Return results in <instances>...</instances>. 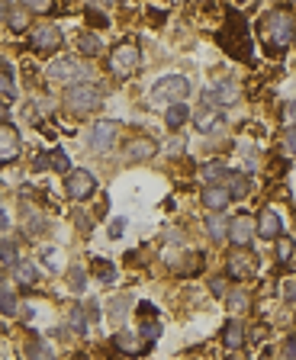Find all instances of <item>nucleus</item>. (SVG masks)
Instances as JSON below:
<instances>
[{
    "label": "nucleus",
    "instance_id": "8fccbe9b",
    "mask_svg": "<svg viewBox=\"0 0 296 360\" xmlns=\"http://www.w3.org/2000/svg\"><path fill=\"white\" fill-rule=\"evenodd\" d=\"M10 7H13V3H10V0H0V19H7Z\"/></svg>",
    "mask_w": 296,
    "mask_h": 360
},
{
    "label": "nucleus",
    "instance_id": "b1692460",
    "mask_svg": "<svg viewBox=\"0 0 296 360\" xmlns=\"http://www.w3.org/2000/svg\"><path fill=\"white\" fill-rule=\"evenodd\" d=\"M17 312H19V299H17V293H13L10 287H0V315L13 319Z\"/></svg>",
    "mask_w": 296,
    "mask_h": 360
},
{
    "label": "nucleus",
    "instance_id": "49530a36",
    "mask_svg": "<svg viewBox=\"0 0 296 360\" xmlns=\"http://www.w3.org/2000/svg\"><path fill=\"white\" fill-rule=\"evenodd\" d=\"M46 167H48V158L46 155H39L36 161H33V171H46Z\"/></svg>",
    "mask_w": 296,
    "mask_h": 360
},
{
    "label": "nucleus",
    "instance_id": "ea45409f",
    "mask_svg": "<svg viewBox=\"0 0 296 360\" xmlns=\"http://www.w3.org/2000/svg\"><path fill=\"white\" fill-rule=\"evenodd\" d=\"M58 258H62V254H58V248H46V251H42V260H46L48 270H58Z\"/></svg>",
    "mask_w": 296,
    "mask_h": 360
},
{
    "label": "nucleus",
    "instance_id": "9b49d317",
    "mask_svg": "<svg viewBox=\"0 0 296 360\" xmlns=\"http://www.w3.org/2000/svg\"><path fill=\"white\" fill-rule=\"evenodd\" d=\"M203 103L206 106H232V103H239V87H235V81H219V84H213V87H206Z\"/></svg>",
    "mask_w": 296,
    "mask_h": 360
},
{
    "label": "nucleus",
    "instance_id": "603ef678",
    "mask_svg": "<svg viewBox=\"0 0 296 360\" xmlns=\"http://www.w3.org/2000/svg\"><path fill=\"white\" fill-rule=\"evenodd\" d=\"M0 229H7V213L0 209Z\"/></svg>",
    "mask_w": 296,
    "mask_h": 360
},
{
    "label": "nucleus",
    "instance_id": "5fc2aeb1",
    "mask_svg": "<svg viewBox=\"0 0 296 360\" xmlns=\"http://www.w3.org/2000/svg\"><path fill=\"white\" fill-rule=\"evenodd\" d=\"M235 3H239V7H251V3H255V0H235Z\"/></svg>",
    "mask_w": 296,
    "mask_h": 360
},
{
    "label": "nucleus",
    "instance_id": "c03bdc74",
    "mask_svg": "<svg viewBox=\"0 0 296 360\" xmlns=\"http://www.w3.org/2000/svg\"><path fill=\"white\" fill-rule=\"evenodd\" d=\"M122 229H126V219H122V216H120V219H113V225H110V238H120Z\"/></svg>",
    "mask_w": 296,
    "mask_h": 360
},
{
    "label": "nucleus",
    "instance_id": "2eb2a0df",
    "mask_svg": "<svg viewBox=\"0 0 296 360\" xmlns=\"http://www.w3.org/2000/svg\"><path fill=\"white\" fill-rule=\"evenodd\" d=\"M255 231H258L264 241H274L284 231V225H280V216L274 213V209H261L258 219H255Z\"/></svg>",
    "mask_w": 296,
    "mask_h": 360
},
{
    "label": "nucleus",
    "instance_id": "39448f33",
    "mask_svg": "<svg viewBox=\"0 0 296 360\" xmlns=\"http://www.w3.org/2000/svg\"><path fill=\"white\" fill-rule=\"evenodd\" d=\"M190 93V81L181 77V74H171V77H161V81L151 87V103H174V100H187Z\"/></svg>",
    "mask_w": 296,
    "mask_h": 360
},
{
    "label": "nucleus",
    "instance_id": "7ed1b4c3",
    "mask_svg": "<svg viewBox=\"0 0 296 360\" xmlns=\"http://www.w3.org/2000/svg\"><path fill=\"white\" fill-rule=\"evenodd\" d=\"M142 65V55H139V46H132V42H120V46L110 52V61H107V68H110L113 77H120V81H126L129 74H136Z\"/></svg>",
    "mask_w": 296,
    "mask_h": 360
},
{
    "label": "nucleus",
    "instance_id": "473e14b6",
    "mask_svg": "<svg viewBox=\"0 0 296 360\" xmlns=\"http://www.w3.org/2000/svg\"><path fill=\"white\" fill-rule=\"evenodd\" d=\"M126 305H129V296H116V299H113V303H110V309H113V312H110V322L120 325L122 319H126V312H129Z\"/></svg>",
    "mask_w": 296,
    "mask_h": 360
},
{
    "label": "nucleus",
    "instance_id": "c9c22d12",
    "mask_svg": "<svg viewBox=\"0 0 296 360\" xmlns=\"http://www.w3.org/2000/svg\"><path fill=\"white\" fill-rule=\"evenodd\" d=\"M26 354H29V357H52V348H48L42 338H33L29 348H26Z\"/></svg>",
    "mask_w": 296,
    "mask_h": 360
},
{
    "label": "nucleus",
    "instance_id": "79ce46f5",
    "mask_svg": "<svg viewBox=\"0 0 296 360\" xmlns=\"http://www.w3.org/2000/svg\"><path fill=\"white\" fill-rule=\"evenodd\" d=\"M74 222H77V229H81L84 235H91V229H93V219H87V216H81V213H77V216H74Z\"/></svg>",
    "mask_w": 296,
    "mask_h": 360
},
{
    "label": "nucleus",
    "instance_id": "423d86ee",
    "mask_svg": "<svg viewBox=\"0 0 296 360\" xmlns=\"http://www.w3.org/2000/svg\"><path fill=\"white\" fill-rule=\"evenodd\" d=\"M33 52H39V55H52V52H58L62 48V29L55 26V23H42V26L33 29Z\"/></svg>",
    "mask_w": 296,
    "mask_h": 360
},
{
    "label": "nucleus",
    "instance_id": "20e7f679",
    "mask_svg": "<svg viewBox=\"0 0 296 360\" xmlns=\"http://www.w3.org/2000/svg\"><path fill=\"white\" fill-rule=\"evenodd\" d=\"M48 77L55 84H74V81H91L93 71L84 65L81 58H58L48 65Z\"/></svg>",
    "mask_w": 296,
    "mask_h": 360
},
{
    "label": "nucleus",
    "instance_id": "6ab92c4d",
    "mask_svg": "<svg viewBox=\"0 0 296 360\" xmlns=\"http://www.w3.org/2000/svg\"><path fill=\"white\" fill-rule=\"evenodd\" d=\"M13 280H17L19 287H36L39 267L33 264V260H17V264H13Z\"/></svg>",
    "mask_w": 296,
    "mask_h": 360
},
{
    "label": "nucleus",
    "instance_id": "c756f323",
    "mask_svg": "<svg viewBox=\"0 0 296 360\" xmlns=\"http://www.w3.org/2000/svg\"><path fill=\"white\" fill-rule=\"evenodd\" d=\"M225 299H229V309H232V312H248L251 296L245 293V290H235V293H225Z\"/></svg>",
    "mask_w": 296,
    "mask_h": 360
},
{
    "label": "nucleus",
    "instance_id": "09e8293b",
    "mask_svg": "<svg viewBox=\"0 0 296 360\" xmlns=\"http://www.w3.org/2000/svg\"><path fill=\"white\" fill-rule=\"evenodd\" d=\"M284 116H287V120H296V100H290V103H287V110H284Z\"/></svg>",
    "mask_w": 296,
    "mask_h": 360
},
{
    "label": "nucleus",
    "instance_id": "4be33fe9",
    "mask_svg": "<svg viewBox=\"0 0 296 360\" xmlns=\"http://www.w3.org/2000/svg\"><path fill=\"white\" fill-rule=\"evenodd\" d=\"M225 231H229V219L222 213H210V219H206V235L213 238V245L225 241Z\"/></svg>",
    "mask_w": 296,
    "mask_h": 360
},
{
    "label": "nucleus",
    "instance_id": "a211bd4d",
    "mask_svg": "<svg viewBox=\"0 0 296 360\" xmlns=\"http://www.w3.org/2000/svg\"><path fill=\"white\" fill-rule=\"evenodd\" d=\"M187 120H190V106H187L184 100L167 103V110H165V126H167V129H174V132H177Z\"/></svg>",
    "mask_w": 296,
    "mask_h": 360
},
{
    "label": "nucleus",
    "instance_id": "f03ea898",
    "mask_svg": "<svg viewBox=\"0 0 296 360\" xmlns=\"http://www.w3.org/2000/svg\"><path fill=\"white\" fill-rule=\"evenodd\" d=\"M103 103V91L93 81H74L68 84L65 91V106L74 116H87V113H97Z\"/></svg>",
    "mask_w": 296,
    "mask_h": 360
},
{
    "label": "nucleus",
    "instance_id": "f3484780",
    "mask_svg": "<svg viewBox=\"0 0 296 360\" xmlns=\"http://www.w3.org/2000/svg\"><path fill=\"white\" fill-rule=\"evenodd\" d=\"M113 348L122 354H145L148 351V344L142 341L139 334H132V332H116L113 334Z\"/></svg>",
    "mask_w": 296,
    "mask_h": 360
},
{
    "label": "nucleus",
    "instance_id": "0eeeda50",
    "mask_svg": "<svg viewBox=\"0 0 296 360\" xmlns=\"http://www.w3.org/2000/svg\"><path fill=\"white\" fill-rule=\"evenodd\" d=\"M65 190H68V196H71V200H87V196L97 193V177H93L91 171H84V167H77V171H68Z\"/></svg>",
    "mask_w": 296,
    "mask_h": 360
},
{
    "label": "nucleus",
    "instance_id": "a19ab883",
    "mask_svg": "<svg viewBox=\"0 0 296 360\" xmlns=\"http://www.w3.org/2000/svg\"><path fill=\"white\" fill-rule=\"evenodd\" d=\"M284 145H287V155H296V122L287 129V135H284Z\"/></svg>",
    "mask_w": 296,
    "mask_h": 360
},
{
    "label": "nucleus",
    "instance_id": "72a5a7b5",
    "mask_svg": "<svg viewBox=\"0 0 296 360\" xmlns=\"http://www.w3.org/2000/svg\"><path fill=\"white\" fill-rule=\"evenodd\" d=\"M17 260H19V254H17V241H0V264L13 267Z\"/></svg>",
    "mask_w": 296,
    "mask_h": 360
},
{
    "label": "nucleus",
    "instance_id": "5701e85b",
    "mask_svg": "<svg viewBox=\"0 0 296 360\" xmlns=\"http://www.w3.org/2000/svg\"><path fill=\"white\" fill-rule=\"evenodd\" d=\"M46 229H48V219L39 213V209H26V213H23V231H26V235H42Z\"/></svg>",
    "mask_w": 296,
    "mask_h": 360
},
{
    "label": "nucleus",
    "instance_id": "4c0bfd02",
    "mask_svg": "<svg viewBox=\"0 0 296 360\" xmlns=\"http://www.w3.org/2000/svg\"><path fill=\"white\" fill-rule=\"evenodd\" d=\"M277 254H280V260H290V254H293V241L290 238H284V235H277Z\"/></svg>",
    "mask_w": 296,
    "mask_h": 360
},
{
    "label": "nucleus",
    "instance_id": "7c9ffc66",
    "mask_svg": "<svg viewBox=\"0 0 296 360\" xmlns=\"http://www.w3.org/2000/svg\"><path fill=\"white\" fill-rule=\"evenodd\" d=\"M0 100H3V103L17 100V84H13L10 71H0Z\"/></svg>",
    "mask_w": 296,
    "mask_h": 360
},
{
    "label": "nucleus",
    "instance_id": "ddd939ff",
    "mask_svg": "<svg viewBox=\"0 0 296 360\" xmlns=\"http://www.w3.org/2000/svg\"><path fill=\"white\" fill-rule=\"evenodd\" d=\"M158 155V142L151 139V135H136V139L126 145V158L129 161H151V158Z\"/></svg>",
    "mask_w": 296,
    "mask_h": 360
},
{
    "label": "nucleus",
    "instance_id": "864d4df0",
    "mask_svg": "<svg viewBox=\"0 0 296 360\" xmlns=\"http://www.w3.org/2000/svg\"><path fill=\"white\" fill-rule=\"evenodd\" d=\"M7 106H10V103H3V100H0V116H7Z\"/></svg>",
    "mask_w": 296,
    "mask_h": 360
},
{
    "label": "nucleus",
    "instance_id": "2f4dec72",
    "mask_svg": "<svg viewBox=\"0 0 296 360\" xmlns=\"http://www.w3.org/2000/svg\"><path fill=\"white\" fill-rule=\"evenodd\" d=\"M68 325H71L74 334H87V319H84V312L74 305V309H68Z\"/></svg>",
    "mask_w": 296,
    "mask_h": 360
},
{
    "label": "nucleus",
    "instance_id": "f257e3e1",
    "mask_svg": "<svg viewBox=\"0 0 296 360\" xmlns=\"http://www.w3.org/2000/svg\"><path fill=\"white\" fill-rule=\"evenodd\" d=\"M261 36H264V42L274 48V55L284 52V48L293 42V36H296L293 17H290L287 10H270L268 17L261 19Z\"/></svg>",
    "mask_w": 296,
    "mask_h": 360
},
{
    "label": "nucleus",
    "instance_id": "4468645a",
    "mask_svg": "<svg viewBox=\"0 0 296 360\" xmlns=\"http://www.w3.org/2000/svg\"><path fill=\"white\" fill-rule=\"evenodd\" d=\"M200 200H203V206L210 209V213H222V209L229 206L232 196H229V190H225V184H206Z\"/></svg>",
    "mask_w": 296,
    "mask_h": 360
},
{
    "label": "nucleus",
    "instance_id": "f8f14e48",
    "mask_svg": "<svg viewBox=\"0 0 296 360\" xmlns=\"http://www.w3.org/2000/svg\"><path fill=\"white\" fill-rule=\"evenodd\" d=\"M19 158V132L10 122H0V164H10Z\"/></svg>",
    "mask_w": 296,
    "mask_h": 360
},
{
    "label": "nucleus",
    "instance_id": "dca6fc26",
    "mask_svg": "<svg viewBox=\"0 0 296 360\" xmlns=\"http://www.w3.org/2000/svg\"><path fill=\"white\" fill-rule=\"evenodd\" d=\"M245 341H248L245 322H239V319L225 322V328H222V344H225V351H239V348H245Z\"/></svg>",
    "mask_w": 296,
    "mask_h": 360
},
{
    "label": "nucleus",
    "instance_id": "6e6552de",
    "mask_svg": "<svg viewBox=\"0 0 296 360\" xmlns=\"http://www.w3.org/2000/svg\"><path fill=\"white\" fill-rule=\"evenodd\" d=\"M255 270H258V258H255L248 248L232 251L229 264H225V274H229L232 280H248V277H255Z\"/></svg>",
    "mask_w": 296,
    "mask_h": 360
},
{
    "label": "nucleus",
    "instance_id": "9d476101",
    "mask_svg": "<svg viewBox=\"0 0 296 360\" xmlns=\"http://www.w3.org/2000/svg\"><path fill=\"white\" fill-rule=\"evenodd\" d=\"M116 135H120V122L100 120V122H97V126L91 129V135H87V145H91L93 151H110L113 142H116Z\"/></svg>",
    "mask_w": 296,
    "mask_h": 360
},
{
    "label": "nucleus",
    "instance_id": "e433bc0d",
    "mask_svg": "<svg viewBox=\"0 0 296 360\" xmlns=\"http://www.w3.org/2000/svg\"><path fill=\"white\" fill-rule=\"evenodd\" d=\"M84 280H87V277H84V270H81V267H71V270H68V283H71L74 293H84V287H87Z\"/></svg>",
    "mask_w": 296,
    "mask_h": 360
},
{
    "label": "nucleus",
    "instance_id": "a878e982",
    "mask_svg": "<svg viewBox=\"0 0 296 360\" xmlns=\"http://www.w3.org/2000/svg\"><path fill=\"white\" fill-rule=\"evenodd\" d=\"M7 26L13 29V32H26V29H29V10H26V7H23V10H13V7H10Z\"/></svg>",
    "mask_w": 296,
    "mask_h": 360
},
{
    "label": "nucleus",
    "instance_id": "3c124183",
    "mask_svg": "<svg viewBox=\"0 0 296 360\" xmlns=\"http://www.w3.org/2000/svg\"><path fill=\"white\" fill-rule=\"evenodd\" d=\"M264 334H268V328H255V332H251V341H261Z\"/></svg>",
    "mask_w": 296,
    "mask_h": 360
},
{
    "label": "nucleus",
    "instance_id": "37998d69",
    "mask_svg": "<svg viewBox=\"0 0 296 360\" xmlns=\"http://www.w3.org/2000/svg\"><path fill=\"white\" fill-rule=\"evenodd\" d=\"M284 357L296 360V334H290L287 341H284Z\"/></svg>",
    "mask_w": 296,
    "mask_h": 360
},
{
    "label": "nucleus",
    "instance_id": "393cba45",
    "mask_svg": "<svg viewBox=\"0 0 296 360\" xmlns=\"http://www.w3.org/2000/svg\"><path fill=\"white\" fill-rule=\"evenodd\" d=\"M77 48L84 52V58H97V55L103 52L100 39L93 36V32H81V39H77Z\"/></svg>",
    "mask_w": 296,
    "mask_h": 360
},
{
    "label": "nucleus",
    "instance_id": "a18cd8bd",
    "mask_svg": "<svg viewBox=\"0 0 296 360\" xmlns=\"http://www.w3.org/2000/svg\"><path fill=\"white\" fill-rule=\"evenodd\" d=\"M210 290H213V296H225V293H229V290H225V280H222V277H213Z\"/></svg>",
    "mask_w": 296,
    "mask_h": 360
},
{
    "label": "nucleus",
    "instance_id": "1a4fd4ad",
    "mask_svg": "<svg viewBox=\"0 0 296 360\" xmlns=\"http://www.w3.org/2000/svg\"><path fill=\"white\" fill-rule=\"evenodd\" d=\"M255 219H251L248 213H241V216H235V219L229 222V231H225V238L235 245V248H248L251 241H255Z\"/></svg>",
    "mask_w": 296,
    "mask_h": 360
},
{
    "label": "nucleus",
    "instance_id": "412c9836",
    "mask_svg": "<svg viewBox=\"0 0 296 360\" xmlns=\"http://www.w3.org/2000/svg\"><path fill=\"white\" fill-rule=\"evenodd\" d=\"M196 129L206 132V135H210V132H219L222 129V116L213 110V106H203V110L196 113Z\"/></svg>",
    "mask_w": 296,
    "mask_h": 360
},
{
    "label": "nucleus",
    "instance_id": "58836bf2",
    "mask_svg": "<svg viewBox=\"0 0 296 360\" xmlns=\"http://www.w3.org/2000/svg\"><path fill=\"white\" fill-rule=\"evenodd\" d=\"M142 338H145V341H151V338H158V334H161V322H142Z\"/></svg>",
    "mask_w": 296,
    "mask_h": 360
},
{
    "label": "nucleus",
    "instance_id": "de8ad7c7",
    "mask_svg": "<svg viewBox=\"0 0 296 360\" xmlns=\"http://www.w3.org/2000/svg\"><path fill=\"white\" fill-rule=\"evenodd\" d=\"M139 315H155V305H151V303H139Z\"/></svg>",
    "mask_w": 296,
    "mask_h": 360
},
{
    "label": "nucleus",
    "instance_id": "cd10ccee",
    "mask_svg": "<svg viewBox=\"0 0 296 360\" xmlns=\"http://www.w3.org/2000/svg\"><path fill=\"white\" fill-rule=\"evenodd\" d=\"M91 267H93V274H97V280H100V283H113V277H116V267H113V264H107L103 258H93Z\"/></svg>",
    "mask_w": 296,
    "mask_h": 360
},
{
    "label": "nucleus",
    "instance_id": "c85d7f7f",
    "mask_svg": "<svg viewBox=\"0 0 296 360\" xmlns=\"http://www.w3.org/2000/svg\"><path fill=\"white\" fill-rule=\"evenodd\" d=\"M48 167H52V171H62V174H68V171H71V161H68V151H65V148H55V151H48Z\"/></svg>",
    "mask_w": 296,
    "mask_h": 360
},
{
    "label": "nucleus",
    "instance_id": "aec40b11",
    "mask_svg": "<svg viewBox=\"0 0 296 360\" xmlns=\"http://www.w3.org/2000/svg\"><path fill=\"white\" fill-rule=\"evenodd\" d=\"M225 190H229V196L235 200V196H248V190H251V184H248V174H239V171H225Z\"/></svg>",
    "mask_w": 296,
    "mask_h": 360
},
{
    "label": "nucleus",
    "instance_id": "f704fd0d",
    "mask_svg": "<svg viewBox=\"0 0 296 360\" xmlns=\"http://www.w3.org/2000/svg\"><path fill=\"white\" fill-rule=\"evenodd\" d=\"M23 7H26L29 13H42V17H48V13H55V0H23Z\"/></svg>",
    "mask_w": 296,
    "mask_h": 360
},
{
    "label": "nucleus",
    "instance_id": "bb28decb",
    "mask_svg": "<svg viewBox=\"0 0 296 360\" xmlns=\"http://www.w3.org/2000/svg\"><path fill=\"white\" fill-rule=\"evenodd\" d=\"M200 177H203L206 184H222V180H225V167H222L219 161H210V164L200 167Z\"/></svg>",
    "mask_w": 296,
    "mask_h": 360
}]
</instances>
